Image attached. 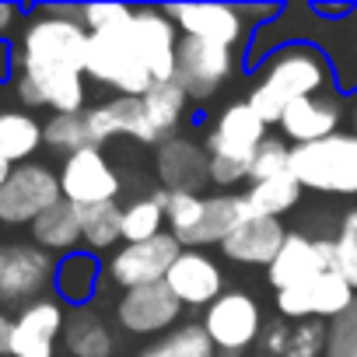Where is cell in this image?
Wrapping results in <instances>:
<instances>
[{"instance_id": "cell-35", "label": "cell", "mask_w": 357, "mask_h": 357, "mask_svg": "<svg viewBox=\"0 0 357 357\" xmlns=\"http://www.w3.org/2000/svg\"><path fill=\"white\" fill-rule=\"evenodd\" d=\"M333 270L354 287L357 294V207L343 214L340 235L333 238Z\"/></svg>"}, {"instance_id": "cell-16", "label": "cell", "mask_w": 357, "mask_h": 357, "mask_svg": "<svg viewBox=\"0 0 357 357\" xmlns=\"http://www.w3.org/2000/svg\"><path fill=\"white\" fill-rule=\"evenodd\" d=\"M333 270V242L329 238H308V235H287L273 263L266 266L270 287L291 291L298 284H308Z\"/></svg>"}, {"instance_id": "cell-14", "label": "cell", "mask_w": 357, "mask_h": 357, "mask_svg": "<svg viewBox=\"0 0 357 357\" xmlns=\"http://www.w3.org/2000/svg\"><path fill=\"white\" fill-rule=\"evenodd\" d=\"M130 39H133V50L144 60L151 81L154 84L172 81V74H175V50H178L175 22L165 11H158V8H133Z\"/></svg>"}, {"instance_id": "cell-22", "label": "cell", "mask_w": 357, "mask_h": 357, "mask_svg": "<svg viewBox=\"0 0 357 357\" xmlns=\"http://www.w3.org/2000/svg\"><path fill=\"white\" fill-rule=\"evenodd\" d=\"M284 238H287V231H284L280 221L249 214V218H242V221L231 228V235L221 242V252H225L228 259H235V263H245V266H270L273 256L280 252Z\"/></svg>"}, {"instance_id": "cell-44", "label": "cell", "mask_w": 357, "mask_h": 357, "mask_svg": "<svg viewBox=\"0 0 357 357\" xmlns=\"http://www.w3.org/2000/svg\"><path fill=\"white\" fill-rule=\"evenodd\" d=\"M0 252H4V249H0Z\"/></svg>"}, {"instance_id": "cell-25", "label": "cell", "mask_w": 357, "mask_h": 357, "mask_svg": "<svg viewBox=\"0 0 357 357\" xmlns=\"http://www.w3.org/2000/svg\"><path fill=\"white\" fill-rule=\"evenodd\" d=\"M32 245H39L43 252H70L81 242V211L67 200L53 204L43 218L32 221Z\"/></svg>"}, {"instance_id": "cell-6", "label": "cell", "mask_w": 357, "mask_h": 357, "mask_svg": "<svg viewBox=\"0 0 357 357\" xmlns=\"http://www.w3.org/2000/svg\"><path fill=\"white\" fill-rule=\"evenodd\" d=\"M84 77L95 84H105L126 98H144L154 84L144 60L133 50L130 25L112 32H88V56H84Z\"/></svg>"}, {"instance_id": "cell-9", "label": "cell", "mask_w": 357, "mask_h": 357, "mask_svg": "<svg viewBox=\"0 0 357 357\" xmlns=\"http://www.w3.org/2000/svg\"><path fill=\"white\" fill-rule=\"evenodd\" d=\"M60 175V193L67 204L77 211L95 207V204H112L123 190V178L112 168V161L102 154V147H84L70 158H63Z\"/></svg>"}, {"instance_id": "cell-2", "label": "cell", "mask_w": 357, "mask_h": 357, "mask_svg": "<svg viewBox=\"0 0 357 357\" xmlns=\"http://www.w3.org/2000/svg\"><path fill=\"white\" fill-rule=\"evenodd\" d=\"M326 81H329V67L312 46H287L270 60L266 74L259 77V84L249 95V105L270 126V123H280V116L291 102L319 95L326 88Z\"/></svg>"}, {"instance_id": "cell-29", "label": "cell", "mask_w": 357, "mask_h": 357, "mask_svg": "<svg viewBox=\"0 0 357 357\" xmlns=\"http://www.w3.org/2000/svg\"><path fill=\"white\" fill-rule=\"evenodd\" d=\"M144 105V116H147V126L151 133L158 137V144L178 126L183 119V109H186V91L178 88L175 81H161V84H151L147 95L140 98Z\"/></svg>"}, {"instance_id": "cell-3", "label": "cell", "mask_w": 357, "mask_h": 357, "mask_svg": "<svg viewBox=\"0 0 357 357\" xmlns=\"http://www.w3.org/2000/svg\"><path fill=\"white\" fill-rule=\"evenodd\" d=\"M252 207L245 197H200V193H168L165 200V225L168 235L183 249H200V245H221L231 228L249 218Z\"/></svg>"}, {"instance_id": "cell-43", "label": "cell", "mask_w": 357, "mask_h": 357, "mask_svg": "<svg viewBox=\"0 0 357 357\" xmlns=\"http://www.w3.org/2000/svg\"><path fill=\"white\" fill-rule=\"evenodd\" d=\"M354 137H357V105H354Z\"/></svg>"}, {"instance_id": "cell-28", "label": "cell", "mask_w": 357, "mask_h": 357, "mask_svg": "<svg viewBox=\"0 0 357 357\" xmlns=\"http://www.w3.org/2000/svg\"><path fill=\"white\" fill-rule=\"evenodd\" d=\"M95 280H98V259L88 252H70L56 263L53 273V291L56 301H67L74 308H84V301L95 294Z\"/></svg>"}, {"instance_id": "cell-20", "label": "cell", "mask_w": 357, "mask_h": 357, "mask_svg": "<svg viewBox=\"0 0 357 357\" xmlns=\"http://www.w3.org/2000/svg\"><path fill=\"white\" fill-rule=\"evenodd\" d=\"M161 11L175 22V29L183 36L218 43V46H228V50L245 32V18L231 4H172V8H161Z\"/></svg>"}, {"instance_id": "cell-5", "label": "cell", "mask_w": 357, "mask_h": 357, "mask_svg": "<svg viewBox=\"0 0 357 357\" xmlns=\"http://www.w3.org/2000/svg\"><path fill=\"white\" fill-rule=\"evenodd\" d=\"M287 172L301 190L329 197H357V137L333 133L315 144H291Z\"/></svg>"}, {"instance_id": "cell-40", "label": "cell", "mask_w": 357, "mask_h": 357, "mask_svg": "<svg viewBox=\"0 0 357 357\" xmlns=\"http://www.w3.org/2000/svg\"><path fill=\"white\" fill-rule=\"evenodd\" d=\"M8 343H11V319L0 312V354H8Z\"/></svg>"}, {"instance_id": "cell-10", "label": "cell", "mask_w": 357, "mask_h": 357, "mask_svg": "<svg viewBox=\"0 0 357 357\" xmlns=\"http://www.w3.org/2000/svg\"><path fill=\"white\" fill-rule=\"evenodd\" d=\"M56 259L39 245H8L0 252V305H32L53 287Z\"/></svg>"}, {"instance_id": "cell-41", "label": "cell", "mask_w": 357, "mask_h": 357, "mask_svg": "<svg viewBox=\"0 0 357 357\" xmlns=\"http://www.w3.org/2000/svg\"><path fill=\"white\" fill-rule=\"evenodd\" d=\"M11 67H15V56H11V50H8L4 43H0V77H8Z\"/></svg>"}, {"instance_id": "cell-13", "label": "cell", "mask_w": 357, "mask_h": 357, "mask_svg": "<svg viewBox=\"0 0 357 357\" xmlns=\"http://www.w3.org/2000/svg\"><path fill=\"white\" fill-rule=\"evenodd\" d=\"M63 322H67V308L56 298H39V301L25 305L11 319L8 354L11 357H56Z\"/></svg>"}, {"instance_id": "cell-39", "label": "cell", "mask_w": 357, "mask_h": 357, "mask_svg": "<svg viewBox=\"0 0 357 357\" xmlns=\"http://www.w3.org/2000/svg\"><path fill=\"white\" fill-rule=\"evenodd\" d=\"M18 18H22V11H18L15 4H0V43H4V39L15 32Z\"/></svg>"}, {"instance_id": "cell-34", "label": "cell", "mask_w": 357, "mask_h": 357, "mask_svg": "<svg viewBox=\"0 0 357 357\" xmlns=\"http://www.w3.org/2000/svg\"><path fill=\"white\" fill-rule=\"evenodd\" d=\"M214 343L204 333V326H178L168 336H161L154 347H147L140 357H214Z\"/></svg>"}, {"instance_id": "cell-17", "label": "cell", "mask_w": 357, "mask_h": 357, "mask_svg": "<svg viewBox=\"0 0 357 357\" xmlns=\"http://www.w3.org/2000/svg\"><path fill=\"white\" fill-rule=\"evenodd\" d=\"M165 287L175 294L178 305H190V308H207L225 294V273L221 266L197 249H183L178 259L172 263Z\"/></svg>"}, {"instance_id": "cell-26", "label": "cell", "mask_w": 357, "mask_h": 357, "mask_svg": "<svg viewBox=\"0 0 357 357\" xmlns=\"http://www.w3.org/2000/svg\"><path fill=\"white\" fill-rule=\"evenodd\" d=\"M43 147V123L25 109H0V158L25 165Z\"/></svg>"}, {"instance_id": "cell-4", "label": "cell", "mask_w": 357, "mask_h": 357, "mask_svg": "<svg viewBox=\"0 0 357 357\" xmlns=\"http://www.w3.org/2000/svg\"><path fill=\"white\" fill-rule=\"evenodd\" d=\"M263 140H266V123L256 116V109L249 102L228 105L214 119L207 144H204V151L211 158V165H207L211 183L235 186L242 178H249V165H252Z\"/></svg>"}, {"instance_id": "cell-12", "label": "cell", "mask_w": 357, "mask_h": 357, "mask_svg": "<svg viewBox=\"0 0 357 357\" xmlns=\"http://www.w3.org/2000/svg\"><path fill=\"white\" fill-rule=\"evenodd\" d=\"M183 245H178L168 231L147 238V242H133V245H123L112 263H109V277L130 291V287H147V284H165L172 263L178 259Z\"/></svg>"}, {"instance_id": "cell-23", "label": "cell", "mask_w": 357, "mask_h": 357, "mask_svg": "<svg viewBox=\"0 0 357 357\" xmlns=\"http://www.w3.org/2000/svg\"><path fill=\"white\" fill-rule=\"evenodd\" d=\"M277 126L294 144H315V140L336 133V126H340V102L329 98V95L298 98V102H291L284 109V116H280Z\"/></svg>"}, {"instance_id": "cell-21", "label": "cell", "mask_w": 357, "mask_h": 357, "mask_svg": "<svg viewBox=\"0 0 357 357\" xmlns=\"http://www.w3.org/2000/svg\"><path fill=\"white\" fill-rule=\"evenodd\" d=\"M84 123H88V133H91V147H105L116 137H126V140H137V144H158V137L147 126L140 98L116 95L109 102H98V105L84 109Z\"/></svg>"}, {"instance_id": "cell-31", "label": "cell", "mask_w": 357, "mask_h": 357, "mask_svg": "<svg viewBox=\"0 0 357 357\" xmlns=\"http://www.w3.org/2000/svg\"><path fill=\"white\" fill-rule=\"evenodd\" d=\"M165 200H168V190H154L151 197H140L130 207H123V245L147 242V238L161 235Z\"/></svg>"}, {"instance_id": "cell-32", "label": "cell", "mask_w": 357, "mask_h": 357, "mask_svg": "<svg viewBox=\"0 0 357 357\" xmlns=\"http://www.w3.org/2000/svg\"><path fill=\"white\" fill-rule=\"evenodd\" d=\"M119 238H123V207L116 200L81 211V242H88L95 252L112 249Z\"/></svg>"}, {"instance_id": "cell-7", "label": "cell", "mask_w": 357, "mask_h": 357, "mask_svg": "<svg viewBox=\"0 0 357 357\" xmlns=\"http://www.w3.org/2000/svg\"><path fill=\"white\" fill-rule=\"evenodd\" d=\"M63 193H60V175L43 165V161H25V165H15L8 183L0 186V225L8 228H22L36 218H43L53 204H60Z\"/></svg>"}, {"instance_id": "cell-1", "label": "cell", "mask_w": 357, "mask_h": 357, "mask_svg": "<svg viewBox=\"0 0 357 357\" xmlns=\"http://www.w3.org/2000/svg\"><path fill=\"white\" fill-rule=\"evenodd\" d=\"M84 56L88 29L70 18H56L43 8L22 32L15 50V95L25 109L84 112Z\"/></svg>"}, {"instance_id": "cell-30", "label": "cell", "mask_w": 357, "mask_h": 357, "mask_svg": "<svg viewBox=\"0 0 357 357\" xmlns=\"http://www.w3.org/2000/svg\"><path fill=\"white\" fill-rule=\"evenodd\" d=\"M298 200H301V186H298V178L291 172H280L273 178L252 183L249 193H245V204L252 207V214L273 218V221H280V214H287Z\"/></svg>"}, {"instance_id": "cell-33", "label": "cell", "mask_w": 357, "mask_h": 357, "mask_svg": "<svg viewBox=\"0 0 357 357\" xmlns=\"http://www.w3.org/2000/svg\"><path fill=\"white\" fill-rule=\"evenodd\" d=\"M43 144L63 158L91 147V133L84 123V112H63V116H50V123H43Z\"/></svg>"}, {"instance_id": "cell-19", "label": "cell", "mask_w": 357, "mask_h": 357, "mask_svg": "<svg viewBox=\"0 0 357 357\" xmlns=\"http://www.w3.org/2000/svg\"><path fill=\"white\" fill-rule=\"evenodd\" d=\"M207 165H211L207 151L186 137H165L154 154L161 190L168 193H200L204 183H211Z\"/></svg>"}, {"instance_id": "cell-42", "label": "cell", "mask_w": 357, "mask_h": 357, "mask_svg": "<svg viewBox=\"0 0 357 357\" xmlns=\"http://www.w3.org/2000/svg\"><path fill=\"white\" fill-rule=\"evenodd\" d=\"M11 168H15V165H8L4 158H0V186H4V183H8V175H11Z\"/></svg>"}, {"instance_id": "cell-15", "label": "cell", "mask_w": 357, "mask_h": 357, "mask_svg": "<svg viewBox=\"0 0 357 357\" xmlns=\"http://www.w3.org/2000/svg\"><path fill=\"white\" fill-rule=\"evenodd\" d=\"M354 298H357L354 287L336 270H329V273H322V277H315L308 284L280 291L277 294V308H280L284 319H294V322H305V319H319V322L329 319L333 322L340 312L350 308Z\"/></svg>"}, {"instance_id": "cell-24", "label": "cell", "mask_w": 357, "mask_h": 357, "mask_svg": "<svg viewBox=\"0 0 357 357\" xmlns=\"http://www.w3.org/2000/svg\"><path fill=\"white\" fill-rule=\"evenodd\" d=\"M326 333L329 326L319 319L305 322H273L259 333V357H326Z\"/></svg>"}, {"instance_id": "cell-38", "label": "cell", "mask_w": 357, "mask_h": 357, "mask_svg": "<svg viewBox=\"0 0 357 357\" xmlns=\"http://www.w3.org/2000/svg\"><path fill=\"white\" fill-rule=\"evenodd\" d=\"M130 18H133V8H126V4H88V8H81V25L88 32L126 29Z\"/></svg>"}, {"instance_id": "cell-36", "label": "cell", "mask_w": 357, "mask_h": 357, "mask_svg": "<svg viewBox=\"0 0 357 357\" xmlns=\"http://www.w3.org/2000/svg\"><path fill=\"white\" fill-rule=\"evenodd\" d=\"M326 357H357V298L347 312H340L329 322L326 333Z\"/></svg>"}, {"instance_id": "cell-18", "label": "cell", "mask_w": 357, "mask_h": 357, "mask_svg": "<svg viewBox=\"0 0 357 357\" xmlns=\"http://www.w3.org/2000/svg\"><path fill=\"white\" fill-rule=\"evenodd\" d=\"M183 305L175 301V294L165 284H147V287H130L123 291L119 305H116V319L126 333L133 336H151V333H165L175 326Z\"/></svg>"}, {"instance_id": "cell-11", "label": "cell", "mask_w": 357, "mask_h": 357, "mask_svg": "<svg viewBox=\"0 0 357 357\" xmlns=\"http://www.w3.org/2000/svg\"><path fill=\"white\" fill-rule=\"evenodd\" d=\"M204 333L211 336L214 350H225V354H242L256 347L263 333V315H259L256 298L245 291H225L214 305H207Z\"/></svg>"}, {"instance_id": "cell-27", "label": "cell", "mask_w": 357, "mask_h": 357, "mask_svg": "<svg viewBox=\"0 0 357 357\" xmlns=\"http://www.w3.org/2000/svg\"><path fill=\"white\" fill-rule=\"evenodd\" d=\"M60 340L70 357H109L112 354V329L91 308H74L63 322Z\"/></svg>"}, {"instance_id": "cell-8", "label": "cell", "mask_w": 357, "mask_h": 357, "mask_svg": "<svg viewBox=\"0 0 357 357\" xmlns=\"http://www.w3.org/2000/svg\"><path fill=\"white\" fill-rule=\"evenodd\" d=\"M231 70H235V56L228 46L190 39V36L178 39L172 81L186 91V98H197V102L214 98L225 88V81L231 77Z\"/></svg>"}, {"instance_id": "cell-37", "label": "cell", "mask_w": 357, "mask_h": 357, "mask_svg": "<svg viewBox=\"0 0 357 357\" xmlns=\"http://www.w3.org/2000/svg\"><path fill=\"white\" fill-rule=\"evenodd\" d=\"M287 158H291V147L284 140H263L252 165H249V178L252 183H263V178H273V175L287 172Z\"/></svg>"}]
</instances>
